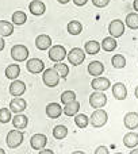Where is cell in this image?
Masks as SVG:
<instances>
[{
  "mask_svg": "<svg viewBox=\"0 0 138 154\" xmlns=\"http://www.w3.org/2000/svg\"><path fill=\"white\" fill-rule=\"evenodd\" d=\"M108 3H110V0H92V4L99 8H103L106 5H108Z\"/></svg>",
  "mask_w": 138,
  "mask_h": 154,
  "instance_id": "d590c367",
  "label": "cell"
},
{
  "mask_svg": "<svg viewBox=\"0 0 138 154\" xmlns=\"http://www.w3.org/2000/svg\"><path fill=\"white\" fill-rule=\"evenodd\" d=\"M26 68L30 73H33V75H38V73H41V72L45 70V65H43V62L38 58H30L26 64Z\"/></svg>",
  "mask_w": 138,
  "mask_h": 154,
  "instance_id": "30bf717a",
  "label": "cell"
},
{
  "mask_svg": "<svg viewBox=\"0 0 138 154\" xmlns=\"http://www.w3.org/2000/svg\"><path fill=\"white\" fill-rule=\"evenodd\" d=\"M46 143H48V138H46V135H43V134H34V135L31 137V139H30L31 147L34 150H38V152L45 149Z\"/></svg>",
  "mask_w": 138,
  "mask_h": 154,
  "instance_id": "9c48e42d",
  "label": "cell"
},
{
  "mask_svg": "<svg viewBox=\"0 0 138 154\" xmlns=\"http://www.w3.org/2000/svg\"><path fill=\"white\" fill-rule=\"evenodd\" d=\"M64 112V107H61L58 103H49L46 106V115L50 119H57L61 116V114Z\"/></svg>",
  "mask_w": 138,
  "mask_h": 154,
  "instance_id": "5bb4252c",
  "label": "cell"
},
{
  "mask_svg": "<svg viewBox=\"0 0 138 154\" xmlns=\"http://www.w3.org/2000/svg\"><path fill=\"white\" fill-rule=\"evenodd\" d=\"M103 72H104V65L102 64L100 61H92V62H89V65H88V73H89L91 76L99 77Z\"/></svg>",
  "mask_w": 138,
  "mask_h": 154,
  "instance_id": "d6986e66",
  "label": "cell"
},
{
  "mask_svg": "<svg viewBox=\"0 0 138 154\" xmlns=\"http://www.w3.org/2000/svg\"><path fill=\"white\" fill-rule=\"evenodd\" d=\"M74 123H76V126L79 128H85L88 126V123H89V118L84 114H77L74 116Z\"/></svg>",
  "mask_w": 138,
  "mask_h": 154,
  "instance_id": "4dcf8cb0",
  "label": "cell"
},
{
  "mask_svg": "<svg viewBox=\"0 0 138 154\" xmlns=\"http://www.w3.org/2000/svg\"><path fill=\"white\" fill-rule=\"evenodd\" d=\"M11 119H12V116H11V109H8V108L0 109V123H8Z\"/></svg>",
  "mask_w": 138,
  "mask_h": 154,
  "instance_id": "e575fe53",
  "label": "cell"
},
{
  "mask_svg": "<svg viewBox=\"0 0 138 154\" xmlns=\"http://www.w3.org/2000/svg\"><path fill=\"white\" fill-rule=\"evenodd\" d=\"M84 60H85V50H83L80 48H73L68 53V61L71 65H74V66L81 65L84 62Z\"/></svg>",
  "mask_w": 138,
  "mask_h": 154,
  "instance_id": "277c9868",
  "label": "cell"
},
{
  "mask_svg": "<svg viewBox=\"0 0 138 154\" xmlns=\"http://www.w3.org/2000/svg\"><path fill=\"white\" fill-rule=\"evenodd\" d=\"M68 135V128L65 126L60 125V126H56L53 130V137L56 139H64L65 137Z\"/></svg>",
  "mask_w": 138,
  "mask_h": 154,
  "instance_id": "1f68e13d",
  "label": "cell"
},
{
  "mask_svg": "<svg viewBox=\"0 0 138 154\" xmlns=\"http://www.w3.org/2000/svg\"><path fill=\"white\" fill-rule=\"evenodd\" d=\"M72 154H85L84 152H80V150H77V152H73Z\"/></svg>",
  "mask_w": 138,
  "mask_h": 154,
  "instance_id": "ee69618b",
  "label": "cell"
},
{
  "mask_svg": "<svg viewBox=\"0 0 138 154\" xmlns=\"http://www.w3.org/2000/svg\"><path fill=\"white\" fill-rule=\"evenodd\" d=\"M60 100H61L62 104H68L71 101H74L76 100V93L73 91H65V92L61 93V99Z\"/></svg>",
  "mask_w": 138,
  "mask_h": 154,
  "instance_id": "836d02e7",
  "label": "cell"
},
{
  "mask_svg": "<svg viewBox=\"0 0 138 154\" xmlns=\"http://www.w3.org/2000/svg\"><path fill=\"white\" fill-rule=\"evenodd\" d=\"M123 145H125L126 147H129V149H134V147H137V145H138V134L133 133V131L127 133L125 137H123Z\"/></svg>",
  "mask_w": 138,
  "mask_h": 154,
  "instance_id": "44dd1931",
  "label": "cell"
},
{
  "mask_svg": "<svg viewBox=\"0 0 138 154\" xmlns=\"http://www.w3.org/2000/svg\"><path fill=\"white\" fill-rule=\"evenodd\" d=\"M58 3H61V4H67V3L69 2V0H57Z\"/></svg>",
  "mask_w": 138,
  "mask_h": 154,
  "instance_id": "7bdbcfd3",
  "label": "cell"
},
{
  "mask_svg": "<svg viewBox=\"0 0 138 154\" xmlns=\"http://www.w3.org/2000/svg\"><path fill=\"white\" fill-rule=\"evenodd\" d=\"M4 46H5V43H4V39H3V37H0V51L4 49Z\"/></svg>",
  "mask_w": 138,
  "mask_h": 154,
  "instance_id": "ab89813d",
  "label": "cell"
},
{
  "mask_svg": "<svg viewBox=\"0 0 138 154\" xmlns=\"http://www.w3.org/2000/svg\"><path fill=\"white\" fill-rule=\"evenodd\" d=\"M12 125H14V127L18 128V130H23V128H26L27 125H29V119H27L26 115L15 114V116L12 118Z\"/></svg>",
  "mask_w": 138,
  "mask_h": 154,
  "instance_id": "ffe728a7",
  "label": "cell"
},
{
  "mask_svg": "<svg viewBox=\"0 0 138 154\" xmlns=\"http://www.w3.org/2000/svg\"><path fill=\"white\" fill-rule=\"evenodd\" d=\"M73 3L76 5H79V7H81V5H85L88 3V0H73Z\"/></svg>",
  "mask_w": 138,
  "mask_h": 154,
  "instance_id": "74e56055",
  "label": "cell"
},
{
  "mask_svg": "<svg viewBox=\"0 0 138 154\" xmlns=\"http://www.w3.org/2000/svg\"><path fill=\"white\" fill-rule=\"evenodd\" d=\"M35 46H37L39 50H48L52 46V38L46 34L38 35L37 39H35Z\"/></svg>",
  "mask_w": 138,
  "mask_h": 154,
  "instance_id": "ac0fdd59",
  "label": "cell"
},
{
  "mask_svg": "<svg viewBox=\"0 0 138 154\" xmlns=\"http://www.w3.org/2000/svg\"><path fill=\"white\" fill-rule=\"evenodd\" d=\"M108 32H110V35L114 38L122 37L123 32H125V23H123L121 19H114L108 26Z\"/></svg>",
  "mask_w": 138,
  "mask_h": 154,
  "instance_id": "ba28073f",
  "label": "cell"
},
{
  "mask_svg": "<svg viewBox=\"0 0 138 154\" xmlns=\"http://www.w3.org/2000/svg\"><path fill=\"white\" fill-rule=\"evenodd\" d=\"M115 154H122V153H115Z\"/></svg>",
  "mask_w": 138,
  "mask_h": 154,
  "instance_id": "7dc6e473",
  "label": "cell"
},
{
  "mask_svg": "<svg viewBox=\"0 0 138 154\" xmlns=\"http://www.w3.org/2000/svg\"><path fill=\"white\" fill-rule=\"evenodd\" d=\"M11 57L15 60L16 62H23L29 57V49L24 45H15L11 49Z\"/></svg>",
  "mask_w": 138,
  "mask_h": 154,
  "instance_id": "5b68a950",
  "label": "cell"
},
{
  "mask_svg": "<svg viewBox=\"0 0 138 154\" xmlns=\"http://www.w3.org/2000/svg\"><path fill=\"white\" fill-rule=\"evenodd\" d=\"M102 45L98 42V41H88L87 43L84 45V50L87 54H91V56H95V54L99 53Z\"/></svg>",
  "mask_w": 138,
  "mask_h": 154,
  "instance_id": "603a6c76",
  "label": "cell"
},
{
  "mask_svg": "<svg viewBox=\"0 0 138 154\" xmlns=\"http://www.w3.org/2000/svg\"><path fill=\"white\" fill-rule=\"evenodd\" d=\"M133 7H134V10L138 12V0H134L133 2Z\"/></svg>",
  "mask_w": 138,
  "mask_h": 154,
  "instance_id": "60d3db41",
  "label": "cell"
},
{
  "mask_svg": "<svg viewBox=\"0 0 138 154\" xmlns=\"http://www.w3.org/2000/svg\"><path fill=\"white\" fill-rule=\"evenodd\" d=\"M111 64H112V66L117 68V69H122V68H125V65H126L125 56H122V54H115V56L111 58Z\"/></svg>",
  "mask_w": 138,
  "mask_h": 154,
  "instance_id": "f546056e",
  "label": "cell"
},
{
  "mask_svg": "<svg viewBox=\"0 0 138 154\" xmlns=\"http://www.w3.org/2000/svg\"><path fill=\"white\" fill-rule=\"evenodd\" d=\"M60 77H61V76L57 73V70L54 69V68H49V69H45V70H43L42 80H43V82H45L46 87L54 88V87H57V85H58Z\"/></svg>",
  "mask_w": 138,
  "mask_h": 154,
  "instance_id": "6da1fadb",
  "label": "cell"
},
{
  "mask_svg": "<svg viewBox=\"0 0 138 154\" xmlns=\"http://www.w3.org/2000/svg\"><path fill=\"white\" fill-rule=\"evenodd\" d=\"M14 32V23L7 20H0V37H10Z\"/></svg>",
  "mask_w": 138,
  "mask_h": 154,
  "instance_id": "d4e9b609",
  "label": "cell"
},
{
  "mask_svg": "<svg viewBox=\"0 0 138 154\" xmlns=\"http://www.w3.org/2000/svg\"><path fill=\"white\" fill-rule=\"evenodd\" d=\"M112 96L117 100H125L127 97V88L125 87L123 82H115L112 87Z\"/></svg>",
  "mask_w": 138,
  "mask_h": 154,
  "instance_id": "9a60e30c",
  "label": "cell"
},
{
  "mask_svg": "<svg viewBox=\"0 0 138 154\" xmlns=\"http://www.w3.org/2000/svg\"><path fill=\"white\" fill-rule=\"evenodd\" d=\"M0 154H5V152H4V150H3V149H2V147H0Z\"/></svg>",
  "mask_w": 138,
  "mask_h": 154,
  "instance_id": "bcb514c9",
  "label": "cell"
},
{
  "mask_svg": "<svg viewBox=\"0 0 138 154\" xmlns=\"http://www.w3.org/2000/svg\"><path fill=\"white\" fill-rule=\"evenodd\" d=\"M126 26L131 30H138V14L136 12H131L126 16V20H125Z\"/></svg>",
  "mask_w": 138,
  "mask_h": 154,
  "instance_id": "4316f807",
  "label": "cell"
},
{
  "mask_svg": "<svg viewBox=\"0 0 138 154\" xmlns=\"http://www.w3.org/2000/svg\"><path fill=\"white\" fill-rule=\"evenodd\" d=\"M117 46H118V43L114 37H107L102 42V48H103L104 51H114L117 49Z\"/></svg>",
  "mask_w": 138,
  "mask_h": 154,
  "instance_id": "484cf974",
  "label": "cell"
},
{
  "mask_svg": "<svg viewBox=\"0 0 138 154\" xmlns=\"http://www.w3.org/2000/svg\"><path fill=\"white\" fill-rule=\"evenodd\" d=\"M67 57V50L64 46L61 45H56L53 48L49 49V58L54 62H61L62 60Z\"/></svg>",
  "mask_w": 138,
  "mask_h": 154,
  "instance_id": "52a82bcc",
  "label": "cell"
},
{
  "mask_svg": "<svg viewBox=\"0 0 138 154\" xmlns=\"http://www.w3.org/2000/svg\"><path fill=\"white\" fill-rule=\"evenodd\" d=\"M27 108V101L23 97H15L10 101V109L14 114H22Z\"/></svg>",
  "mask_w": 138,
  "mask_h": 154,
  "instance_id": "8fae6325",
  "label": "cell"
},
{
  "mask_svg": "<svg viewBox=\"0 0 138 154\" xmlns=\"http://www.w3.org/2000/svg\"><path fill=\"white\" fill-rule=\"evenodd\" d=\"M107 120H108V115H107V112L102 108L95 109L89 118V123L93 126V127H98V128L103 127V126L107 123Z\"/></svg>",
  "mask_w": 138,
  "mask_h": 154,
  "instance_id": "7a4b0ae2",
  "label": "cell"
},
{
  "mask_svg": "<svg viewBox=\"0 0 138 154\" xmlns=\"http://www.w3.org/2000/svg\"><path fill=\"white\" fill-rule=\"evenodd\" d=\"M53 68L57 70V73L61 76V79H67V76L69 75V66H68L67 64H62V62H57V64L54 65Z\"/></svg>",
  "mask_w": 138,
  "mask_h": 154,
  "instance_id": "d6a6232c",
  "label": "cell"
},
{
  "mask_svg": "<svg viewBox=\"0 0 138 154\" xmlns=\"http://www.w3.org/2000/svg\"><path fill=\"white\" fill-rule=\"evenodd\" d=\"M38 154H54V153H53V150H50V149H42V150H39Z\"/></svg>",
  "mask_w": 138,
  "mask_h": 154,
  "instance_id": "f35d334b",
  "label": "cell"
},
{
  "mask_svg": "<svg viewBox=\"0 0 138 154\" xmlns=\"http://www.w3.org/2000/svg\"><path fill=\"white\" fill-rule=\"evenodd\" d=\"M123 123H125L126 128L129 130H136L138 127V114L137 112H127L123 118Z\"/></svg>",
  "mask_w": 138,
  "mask_h": 154,
  "instance_id": "2e32d148",
  "label": "cell"
},
{
  "mask_svg": "<svg viewBox=\"0 0 138 154\" xmlns=\"http://www.w3.org/2000/svg\"><path fill=\"white\" fill-rule=\"evenodd\" d=\"M5 142H7L8 147H11V149H16V147H19L22 145V142H23V133L19 131L18 128H16V130H11L10 133L7 134Z\"/></svg>",
  "mask_w": 138,
  "mask_h": 154,
  "instance_id": "3957f363",
  "label": "cell"
},
{
  "mask_svg": "<svg viewBox=\"0 0 138 154\" xmlns=\"http://www.w3.org/2000/svg\"><path fill=\"white\" fill-rule=\"evenodd\" d=\"M79 109H80V103L77 100H74V101H71V103L65 104L64 114L67 115V116H76Z\"/></svg>",
  "mask_w": 138,
  "mask_h": 154,
  "instance_id": "7402d4cb",
  "label": "cell"
},
{
  "mask_svg": "<svg viewBox=\"0 0 138 154\" xmlns=\"http://www.w3.org/2000/svg\"><path fill=\"white\" fill-rule=\"evenodd\" d=\"M29 10L33 15L39 16V15H43V14H45L46 5H45V3L41 2V0H33V2L29 4Z\"/></svg>",
  "mask_w": 138,
  "mask_h": 154,
  "instance_id": "e0dca14e",
  "label": "cell"
},
{
  "mask_svg": "<svg viewBox=\"0 0 138 154\" xmlns=\"http://www.w3.org/2000/svg\"><path fill=\"white\" fill-rule=\"evenodd\" d=\"M130 154H138V149H137V147H134V149L130 152Z\"/></svg>",
  "mask_w": 138,
  "mask_h": 154,
  "instance_id": "b9f144b4",
  "label": "cell"
},
{
  "mask_svg": "<svg viewBox=\"0 0 138 154\" xmlns=\"http://www.w3.org/2000/svg\"><path fill=\"white\" fill-rule=\"evenodd\" d=\"M26 92V84L20 80H14L10 84V93L15 97H20Z\"/></svg>",
  "mask_w": 138,
  "mask_h": 154,
  "instance_id": "7c38bea8",
  "label": "cell"
},
{
  "mask_svg": "<svg viewBox=\"0 0 138 154\" xmlns=\"http://www.w3.org/2000/svg\"><path fill=\"white\" fill-rule=\"evenodd\" d=\"M95 154H110V152L106 146H99L98 149L95 150Z\"/></svg>",
  "mask_w": 138,
  "mask_h": 154,
  "instance_id": "8d00e7d4",
  "label": "cell"
},
{
  "mask_svg": "<svg viewBox=\"0 0 138 154\" xmlns=\"http://www.w3.org/2000/svg\"><path fill=\"white\" fill-rule=\"evenodd\" d=\"M91 87H92L95 91H100V92H103V91L108 89V88L111 87V82H110V80L106 79V77L99 76V77H95V79L92 80Z\"/></svg>",
  "mask_w": 138,
  "mask_h": 154,
  "instance_id": "4fadbf2b",
  "label": "cell"
},
{
  "mask_svg": "<svg viewBox=\"0 0 138 154\" xmlns=\"http://www.w3.org/2000/svg\"><path fill=\"white\" fill-rule=\"evenodd\" d=\"M89 104L92 108H96V109L103 108L107 104V96L103 92H100V91H96V92H93L89 96Z\"/></svg>",
  "mask_w": 138,
  "mask_h": 154,
  "instance_id": "8992f818",
  "label": "cell"
},
{
  "mask_svg": "<svg viewBox=\"0 0 138 154\" xmlns=\"http://www.w3.org/2000/svg\"><path fill=\"white\" fill-rule=\"evenodd\" d=\"M134 95H136V97L138 99V87L136 88V91H134Z\"/></svg>",
  "mask_w": 138,
  "mask_h": 154,
  "instance_id": "f6af8a7d",
  "label": "cell"
},
{
  "mask_svg": "<svg viewBox=\"0 0 138 154\" xmlns=\"http://www.w3.org/2000/svg\"><path fill=\"white\" fill-rule=\"evenodd\" d=\"M20 75V66L16 64H12V65H8L5 68V77L10 80H16L18 76Z\"/></svg>",
  "mask_w": 138,
  "mask_h": 154,
  "instance_id": "cb8c5ba5",
  "label": "cell"
},
{
  "mask_svg": "<svg viewBox=\"0 0 138 154\" xmlns=\"http://www.w3.org/2000/svg\"><path fill=\"white\" fill-rule=\"evenodd\" d=\"M27 20V15L24 11H15L12 14V23L15 26H22Z\"/></svg>",
  "mask_w": 138,
  "mask_h": 154,
  "instance_id": "83f0119b",
  "label": "cell"
},
{
  "mask_svg": "<svg viewBox=\"0 0 138 154\" xmlns=\"http://www.w3.org/2000/svg\"><path fill=\"white\" fill-rule=\"evenodd\" d=\"M68 32L71 35H79L80 32H81V30H83V26H81V23L80 22H77V20H72V22H69L68 23Z\"/></svg>",
  "mask_w": 138,
  "mask_h": 154,
  "instance_id": "f1b7e54d",
  "label": "cell"
}]
</instances>
